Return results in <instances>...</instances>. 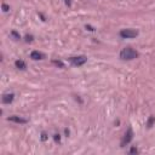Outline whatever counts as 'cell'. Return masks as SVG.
<instances>
[{"mask_svg":"<svg viewBox=\"0 0 155 155\" xmlns=\"http://www.w3.org/2000/svg\"><path fill=\"white\" fill-rule=\"evenodd\" d=\"M119 56H120V58H121L122 61H132V59L138 58L139 53H138V51H136L134 48L127 46V47H124V48L120 51V54H119Z\"/></svg>","mask_w":155,"mask_h":155,"instance_id":"1","label":"cell"},{"mask_svg":"<svg viewBox=\"0 0 155 155\" xmlns=\"http://www.w3.org/2000/svg\"><path fill=\"white\" fill-rule=\"evenodd\" d=\"M68 62H69L73 67H81V65H84V64L87 62V57L84 56V54L73 56V57H69V58H68Z\"/></svg>","mask_w":155,"mask_h":155,"instance_id":"2","label":"cell"},{"mask_svg":"<svg viewBox=\"0 0 155 155\" xmlns=\"http://www.w3.org/2000/svg\"><path fill=\"white\" fill-rule=\"evenodd\" d=\"M133 139V131H132V127H127L126 132L124 133L122 138H121V142H120V147H126L127 144L131 143V140Z\"/></svg>","mask_w":155,"mask_h":155,"instance_id":"3","label":"cell"},{"mask_svg":"<svg viewBox=\"0 0 155 155\" xmlns=\"http://www.w3.org/2000/svg\"><path fill=\"white\" fill-rule=\"evenodd\" d=\"M119 35L122 39H133L138 35V30H136V29H122V30H120Z\"/></svg>","mask_w":155,"mask_h":155,"instance_id":"4","label":"cell"},{"mask_svg":"<svg viewBox=\"0 0 155 155\" xmlns=\"http://www.w3.org/2000/svg\"><path fill=\"white\" fill-rule=\"evenodd\" d=\"M13 99H15V93L13 92H6V93L2 94V98H1L4 104H11L13 102Z\"/></svg>","mask_w":155,"mask_h":155,"instance_id":"5","label":"cell"},{"mask_svg":"<svg viewBox=\"0 0 155 155\" xmlns=\"http://www.w3.org/2000/svg\"><path fill=\"white\" fill-rule=\"evenodd\" d=\"M8 121H12V122H16V124H27L28 120L24 119V117H21V116H17V115H11L7 117Z\"/></svg>","mask_w":155,"mask_h":155,"instance_id":"6","label":"cell"},{"mask_svg":"<svg viewBox=\"0 0 155 155\" xmlns=\"http://www.w3.org/2000/svg\"><path fill=\"white\" fill-rule=\"evenodd\" d=\"M30 58L33 61H41L45 58V54L42 52H39V51H31L30 53Z\"/></svg>","mask_w":155,"mask_h":155,"instance_id":"7","label":"cell"},{"mask_svg":"<svg viewBox=\"0 0 155 155\" xmlns=\"http://www.w3.org/2000/svg\"><path fill=\"white\" fill-rule=\"evenodd\" d=\"M15 67H16L17 69H19V70H24V69L27 68L25 62L22 61V59H16V61H15Z\"/></svg>","mask_w":155,"mask_h":155,"instance_id":"8","label":"cell"},{"mask_svg":"<svg viewBox=\"0 0 155 155\" xmlns=\"http://www.w3.org/2000/svg\"><path fill=\"white\" fill-rule=\"evenodd\" d=\"M154 124H155V117H154V116H149V119H148V121H147V127L150 128Z\"/></svg>","mask_w":155,"mask_h":155,"instance_id":"9","label":"cell"},{"mask_svg":"<svg viewBox=\"0 0 155 155\" xmlns=\"http://www.w3.org/2000/svg\"><path fill=\"white\" fill-rule=\"evenodd\" d=\"M10 35H11V36H12L15 40H19V39H21V35H19V33H17L16 30H12V31L10 33Z\"/></svg>","mask_w":155,"mask_h":155,"instance_id":"10","label":"cell"},{"mask_svg":"<svg viewBox=\"0 0 155 155\" xmlns=\"http://www.w3.org/2000/svg\"><path fill=\"white\" fill-rule=\"evenodd\" d=\"M34 40V36L31 35V34H27L25 36H24V41L25 42H31Z\"/></svg>","mask_w":155,"mask_h":155,"instance_id":"11","label":"cell"},{"mask_svg":"<svg viewBox=\"0 0 155 155\" xmlns=\"http://www.w3.org/2000/svg\"><path fill=\"white\" fill-rule=\"evenodd\" d=\"M52 63H53V64H56V65H57V67H59V68H64V63H63L62 61L53 59V61H52Z\"/></svg>","mask_w":155,"mask_h":155,"instance_id":"12","label":"cell"},{"mask_svg":"<svg viewBox=\"0 0 155 155\" xmlns=\"http://www.w3.org/2000/svg\"><path fill=\"white\" fill-rule=\"evenodd\" d=\"M40 139H41V142H46V140L48 139V134H47L46 132H41V136H40Z\"/></svg>","mask_w":155,"mask_h":155,"instance_id":"13","label":"cell"},{"mask_svg":"<svg viewBox=\"0 0 155 155\" xmlns=\"http://www.w3.org/2000/svg\"><path fill=\"white\" fill-rule=\"evenodd\" d=\"M53 140L56 143H61V134L59 133H54L53 134Z\"/></svg>","mask_w":155,"mask_h":155,"instance_id":"14","label":"cell"},{"mask_svg":"<svg viewBox=\"0 0 155 155\" xmlns=\"http://www.w3.org/2000/svg\"><path fill=\"white\" fill-rule=\"evenodd\" d=\"M128 153H130V154H138V153H139V150H138L136 147H132V148L130 149V151H128Z\"/></svg>","mask_w":155,"mask_h":155,"instance_id":"15","label":"cell"},{"mask_svg":"<svg viewBox=\"0 0 155 155\" xmlns=\"http://www.w3.org/2000/svg\"><path fill=\"white\" fill-rule=\"evenodd\" d=\"M1 8H2V11H4V12H8L10 6H8V5H6V4H2V5H1Z\"/></svg>","mask_w":155,"mask_h":155,"instance_id":"16","label":"cell"},{"mask_svg":"<svg viewBox=\"0 0 155 155\" xmlns=\"http://www.w3.org/2000/svg\"><path fill=\"white\" fill-rule=\"evenodd\" d=\"M85 28H86V30H88V31H94V30H96V29H94L92 25H90V24H86Z\"/></svg>","mask_w":155,"mask_h":155,"instance_id":"17","label":"cell"},{"mask_svg":"<svg viewBox=\"0 0 155 155\" xmlns=\"http://www.w3.org/2000/svg\"><path fill=\"white\" fill-rule=\"evenodd\" d=\"M64 2H65L67 6H70L71 5V0H64Z\"/></svg>","mask_w":155,"mask_h":155,"instance_id":"18","label":"cell"},{"mask_svg":"<svg viewBox=\"0 0 155 155\" xmlns=\"http://www.w3.org/2000/svg\"><path fill=\"white\" fill-rule=\"evenodd\" d=\"M64 133H65V136H67V137H68V136H69V133H70V132H69V130H68V128H64Z\"/></svg>","mask_w":155,"mask_h":155,"instance_id":"19","label":"cell"}]
</instances>
